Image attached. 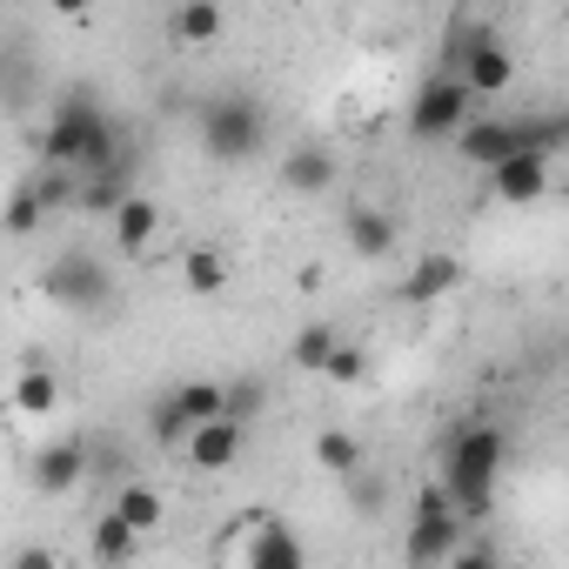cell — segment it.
I'll return each mask as SVG.
<instances>
[{
  "label": "cell",
  "instance_id": "6da1fadb",
  "mask_svg": "<svg viewBox=\"0 0 569 569\" xmlns=\"http://www.w3.org/2000/svg\"><path fill=\"white\" fill-rule=\"evenodd\" d=\"M502 456H509V442H502V429H496V422H469V429L449 442L442 476H449V489H456V516H462V522H482V516L496 509Z\"/></svg>",
  "mask_w": 569,
  "mask_h": 569
},
{
  "label": "cell",
  "instance_id": "7a4b0ae2",
  "mask_svg": "<svg viewBox=\"0 0 569 569\" xmlns=\"http://www.w3.org/2000/svg\"><path fill=\"white\" fill-rule=\"evenodd\" d=\"M469 108H476V88H469L462 74H436V81H422L416 101H409V134H416V141H449V134L469 128Z\"/></svg>",
  "mask_w": 569,
  "mask_h": 569
},
{
  "label": "cell",
  "instance_id": "3957f363",
  "mask_svg": "<svg viewBox=\"0 0 569 569\" xmlns=\"http://www.w3.org/2000/svg\"><path fill=\"white\" fill-rule=\"evenodd\" d=\"M261 141H268V121H261V108H254L248 94L208 101V114H201V148H208L214 161H248Z\"/></svg>",
  "mask_w": 569,
  "mask_h": 569
},
{
  "label": "cell",
  "instance_id": "277c9868",
  "mask_svg": "<svg viewBox=\"0 0 569 569\" xmlns=\"http://www.w3.org/2000/svg\"><path fill=\"white\" fill-rule=\"evenodd\" d=\"M48 296L61 302V309H94V302H108L114 296V281H108V261L101 254H88V248H61L54 261H48Z\"/></svg>",
  "mask_w": 569,
  "mask_h": 569
},
{
  "label": "cell",
  "instance_id": "5b68a950",
  "mask_svg": "<svg viewBox=\"0 0 569 569\" xmlns=\"http://www.w3.org/2000/svg\"><path fill=\"white\" fill-rule=\"evenodd\" d=\"M108 134V114L88 101V94H74V101H61L54 108V121H48V134H41V154L48 161H61V168H81L88 161V148Z\"/></svg>",
  "mask_w": 569,
  "mask_h": 569
},
{
  "label": "cell",
  "instance_id": "8992f818",
  "mask_svg": "<svg viewBox=\"0 0 569 569\" xmlns=\"http://www.w3.org/2000/svg\"><path fill=\"white\" fill-rule=\"evenodd\" d=\"M221 556H234V562H248V569H302V562H309L302 536L281 522V516H254V522H248V536L221 542Z\"/></svg>",
  "mask_w": 569,
  "mask_h": 569
},
{
  "label": "cell",
  "instance_id": "52a82bcc",
  "mask_svg": "<svg viewBox=\"0 0 569 569\" xmlns=\"http://www.w3.org/2000/svg\"><path fill=\"white\" fill-rule=\"evenodd\" d=\"M489 188H496L502 208H529V201H542V194H549V154H542V148H516L509 161L489 168Z\"/></svg>",
  "mask_w": 569,
  "mask_h": 569
},
{
  "label": "cell",
  "instance_id": "ba28073f",
  "mask_svg": "<svg viewBox=\"0 0 569 569\" xmlns=\"http://www.w3.org/2000/svg\"><path fill=\"white\" fill-rule=\"evenodd\" d=\"M108 241L121 254H148L161 241V201L154 194H121V208L108 214Z\"/></svg>",
  "mask_w": 569,
  "mask_h": 569
},
{
  "label": "cell",
  "instance_id": "9c48e42d",
  "mask_svg": "<svg viewBox=\"0 0 569 569\" xmlns=\"http://www.w3.org/2000/svg\"><path fill=\"white\" fill-rule=\"evenodd\" d=\"M181 449H188V462H194L201 476H221V469H234V456H241V416H214V422H194Z\"/></svg>",
  "mask_w": 569,
  "mask_h": 569
},
{
  "label": "cell",
  "instance_id": "30bf717a",
  "mask_svg": "<svg viewBox=\"0 0 569 569\" xmlns=\"http://www.w3.org/2000/svg\"><path fill=\"white\" fill-rule=\"evenodd\" d=\"M516 148H529V141H522V128H509V121H469L462 141H456V154H462L469 168H482V174H489L496 161H509Z\"/></svg>",
  "mask_w": 569,
  "mask_h": 569
},
{
  "label": "cell",
  "instance_id": "8fae6325",
  "mask_svg": "<svg viewBox=\"0 0 569 569\" xmlns=\"http://www.w3.org/2000/svg\"><path fill=\"white\" fill-rule=\"evenodd\" d=\"M456 549H462V516H409L402 542L409 562H456Z\"/></svg>",
  "mask_w": 569,
  "mask_h": 569
},
{
  "label": "cell",
  "instance_id": "7c38bea8",
  "mask_svg": "<svg viewBox=\"0 0 569 569\" xmlns=\"http://www.w3.org/2000/svg\"><path fill=\"white\" fill-rule=\"evenodd\" d=\"M336 154L322 148V141H302V148H289L281 154V188L289 194H322V188H336Z\"/></svg>",
  "mask_w": 569,
  "mask_h": 569
},
{
  "label": "cell",
  "instance_id": "4fadbf2b",
  "mask_svg": "<svg viewBox=\"0 0 569 569\" xmlns=\"http://www.w3.org/2000/svg\"><path fill=\"white\" fill-rule=\"evenodd\" d=\"M181 289H188V296H201V302H214V296L228 289V254H221L214 241L181 248Z\"/></svg>",
  "mask_w": 569,
  "mask_h": 569
},
{
  "label": "cell",
  "instance_id": "5bb4252c",
  "mask_svg": "<svg viewBox=\"0 0 569 569\" xmlns=\"http://www.w3.org/2000/svg\"><path fill=\"white\" fill-rule=\"evenodd\" d=\"M462 81H469L476 94H502V88L516 81V61H509V48L482 34V41H476V48L462 54Z\"/></svg>",
  "mask_w": 569,
  "mask_h": 569
},
{
  "label": "cell",
  "instance_id": "9a60e30c",
  "mask_svg": "<svg viewBox=\"0 0 569 569\" xmlns=\"http://www.w3.org/2000/svg\"><path fill=\"white\" fill-rule=\"evenodd\" d=\"M456 281H462V261H456L449 248H429V254L409 268V289H402V296H409V302H442Z\"/></svg>",
  "mask_w": 569,
  "mask_h": 569
},
{
  "label": "cell",
  "instance_id": "2e32d148",
  "mask_svg": "<svg viewBox=\"0 0 569 569\" xmlns=\"http://www.w3.org/2000/svg\"><path fill=\"white\" fill-rule=\"evenodd\" d=\"M221 28H228L221 0H181L174 21H168V34H174L181 48H214V41H221Z\"/></svg>",
  "mask_w": 569,
  "mask_h": 569
},
{
  "label": "cell",
  "instance_id": "e0dca14e",
  "mask_svg": "<svg viewBox=\"0 0 569 569\" xmlns=\"http://www.w3.org/2000/svg\"><path fill=\"white\" fill-rule=\"evenodd\" d=\"M141 542H148V536H141L121 509H108V516L94 522V536H88V556H94V562H128V556H141Z\"/></svg>",
  "mask_w": 569,
  "mask_h": 569
},
{
  "label": "cell",
  "instance_id": "ac0fdd59",
  "mask_svg": "<svg viewBox=\"0 0 569 569\" xmlns=\"http://www.w3.org/2000/svg\"><path fill=\"white\" fill-rule=\"evenodd\" d=\"M349 248H356L362 261H382V254L396 248V214H382V208H349Z\"/></svg>",
  "mask_w": 569,
  "mask_h": 569
},
{
  "label": "cell",
  "instance_id": "d6986e66",
  "mask_svg": "<svg viewBox=\"0 0 569 569\" xmlns=\"http://www.w3.org/2000/svg\"><path fill=\"white\" fill-rule=\"evenodd\" d=\"M81 476H88L81 442H54V449H41V462H34V482H41V489H54V496H68Z\"/></svg>",
  "mask_w": 569,
  "mask_h": 569
},
{
  "label": "cell",
  "instance_id": "ffe728a7",
  "mask_svg": "<svg viewBox=\"0 0 569 569\" xmlns=\"http://www.w3.org/2000/svg\"><path fill=\"white\" fill-rule=\"evenodd\" d=\"M108 509H121L141 536H154V529H161V516H168V502H161V489H154V482H121V496H114Z\"/></svg>",
  "mask_w": 569,
  "mask_h": 569
},
{
  "label": "cell",
  "instance_id": "44dd1931",
  "mask_svg": "<svg viewBox=\"0 0 569 569\" xmlns=\"http://www.w3.org/2000/svg\"><path fill=\"white\" fill-rule=\"evenodd\" d=\"M336 349H342V336H336V329H329V322H309V329H302V336H296V342H289V362H296V369H302V376H322V369H329V356H336Z\"/></svg>",
  "mask_w": 569,
  "mask_h": 569
},
{
  "label": "cell",
  "instance_id": "7402d4cb",
  "mask_svg": "<svg viewBox=\"0 0 569 569\" xmlns=\"http://www.w3.org/2000/svg\"><path fill=\"white\" fill-rule=\"evenodd\" d=\"M174 402H181V416H188V422L234 416V396H228V382H181V389H174Z\"/></svg>",
  "mask_w": 569,
  "mask_h": 569
},
{
  "label": "cell",
  "instance_id": "603a6c76",
  "mask_svg": "<svg viewBox=\"0 0 569 569\" xmlns=\"http://www.w3.org/2000/svg\"><path fill=\"white\" fill-rule=\"evenodd\" d=\"M316 462H322L329 476H349V469L362 462V442H356L349 429H322V436H316Z\"/></svg>",
  "mask_w": 569,
  "mask_h": 569
},
{
  "label": "cell",
  "instance_id": "cb8c5ba5",
  "mask_svg": "<svg viewBox=\"0 0 569 569\" xmlns=\"http://www.w3.org/2000/svg\"><path fill=\"white\" fill-rule=\"evenodd\" d=\"M54 396H61V389H54V376H48V369H28V376L14 382V409H21V416H48V409H54Z\"/></svg>",
  "mask_w": 569,
  "mask_h": 569
},
{
  "label": "cell",
  "instance_id": "d4e9b609",
  "mask_svg": "<svg viewBox=\"0 0 569 569\" xmlns=\"http://www.w3.org/2000/svg\"><path fill=\"white\" fill-rule=\"evenodd\" d=\"M362 376H369V349H356V342H342L329 356V369H322V382H336V389H356Z\"/></svg>",
  "mask_w": 569,
  "mask_h": 569
},
{
  "label": "cell",
  "instance_id": "484cf974",
  "mask_svg": "<svg viewBox=\"0 0 569 569\" xmlns=\"http://www.w3.org/2000/svg\"><path fill=\"white\" fill-rule=\"evenodd\" d=\"M148 429H154V442H188V416H181V402L168 396V402H154V416H148Z\"/></svg>",
  "mask_w": 569,
  "mask_h": 569
},
{
  "label": "cell",
  "instance_id": "4316f807",
  "mask_svg": "<svg viewBox=\"0 0 569 569\" xmlns=\"http://www.w3.org/2000/svg\"><path fill=\"white\" fill-rule=\"evenodd\" d=\"M121 194H128V188H121L114 174H101V181H88V188H81L74 201H81L88 214H114V208H121Z\"/></svg>",
  "mask_w": 569,
  "mask_h": 569
},
{
  "label": "cell",
  "instance_id": "83f0119b",
  "mask_svg": "<svg viewBox=\"0 0 569 569\" xmlns=\"http://www.w3.org/2000/svg\"><path fill=\"white\" fill-rule=\"evenodd\" d=\"M34 221H41V194H21L8 208V234H34Z\"/></svg>",
  "mask_w": 569,
  "mask_h": 569
},
{
  "label": "cell",
  "instance_id": "f1b7e54d",
  "mask_svg": "<svg viewBox=\"0 0 569 569\" xmlns=\"http://www.w3.org/2000/svg\"><path fill=\"white\" fill-rule=\"evenodd\" d=\"M54 14H68V21H81V14H88V0H54Z\"/></svg>",
  "mask_w": 569,
  "mask_h": 569
},
{
  "label": "cell",
  "instance_id": "f546056e",
  "mask_svg": "<svg viewBox=\"0 0 569 569\" xmlns=\"http://www.w3.org/2000/svg\"><path fill=\"white\" fill-rule=\"evenodd\" d=\"M168 8H181V0H168Z\"/></svg>",
  "mask_w": 569,
  "mask_h": 569
}]
</instances>
